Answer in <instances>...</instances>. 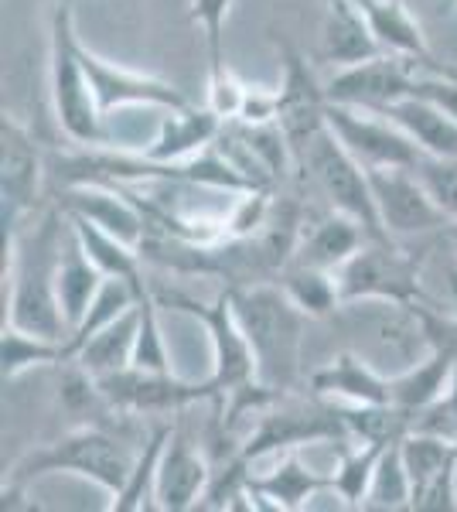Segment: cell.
<instances>
[{"mask_svg":"<svg viewBox=\"0 0 457 512\" xmlns=\"http://www.w3.org/2000/svg\"><path fill=\"white\" fill-rule=\"evenodd\" d=\"M280 287L294 301L297 311L307 318H331L342 308V291H338V277L331 270L304 267V263H287L280 274Z\"/></svg>","mask_w":457,"mask_h":512,"instance_id":"4316f807","label":"cell"},{"mask_svg":"<svg viewBox=\"0 0 457 512\" xmlns=\"http://www.w3.org/2000/svg\"><path fill=\"white\" fill-rule=\"evenodd\" d=\"M137 328H140V304L120 315L113 325H106L103 332H96L86 345L76 352V362L82 373L93 379L123 373V369L134 366V345H137Z\"/></svg>","mask_w":457,"mask_h":512,"instance_id":"d4e9b609","label":"cell"},{"mask_svg":"<svg viewBox=\"0 0 457 512\" xmlns=\"http://www.w3.org/2000/svg\"><path fill=\"white\" fill-rule=\"evenodd\" d=\"M410 502H413V485H410V475H406V465H403L400 441H396L379 454V465L369 478L362 509H376V512L410 509Z\"/></svg>","mask_w":457,"mask_h":512,"instance_id":"f546056e","label":"cell"},{"mask_svg":"<svg viewBox=\"0 0 457 512\" xmlns=\"http://www.w3.org/2000/svg\"><path fill=\"white\" fill-rule=\"evenodd\" d=\"M96 386L110 407L137 410V414L140 410L144 414H171V410H181L188 403L205 400V396H219L209 379L205 383H181V379H171V373H144L134 366L96 379Z\"/></svg>","mask_w":457,"mask_h":512,"instance_id":"8fae6325","label":"cell"},{"mask_svg":"<svg viewBox=\"0 0 457 512\" xmlns=\"http://www.w3.org/2000/svg\"><path fill=\"white\" fill-rule=\"evenodd\" d=\"M355 4L362 7L365 21H369L382 52L417 65H430L427 35H423V28L403 0H355Z\"/></svg>","mask_w":457,"mask_h":512,"instance_id":"cb8c5ba5","label":"cell"},{"mask_svg":"<svg viewBox=\"0 0 457 512\" xmlns=\"http://www.w3.org/2000/svg\"><path fill=\"white\" fill-rule=\"evenodd\" d=\"M321 62L348 69L365 59L382 55L376 35H372L369 21H365L362 7L355 0H324V18H321Z\"/></svg>","mask_w":457,"mask_h":512,"instance_id":"d6986e66","label":"cell"},{"mask_svg":"<svg viewBox=\"0 0 457 512\" xmlns=\"http://www.w3.org/2000/svg\"><path fill=\"white\" fill-rule=\"evenodd\" d=\"M338 434H348L342 410H307V407L273 410V414H263L260 427L249 434L243 461H256L263 454L297 448V444L307 441H324V437H338Z\"/></svg>","mask_w":457,"mask_h":512,"instance_id":"9a60e30c","label":"cell"},{"mask_svg":"<svg viewBox=\"0 0 457 512\" xmlns=\"http://www.w3.org/2000/svg\"><path fill=\"white\" fill-rule=\"evenodd\" d=\"M171 431L168 427H157V431L144 441V451L137 458V468L130 475V482L123 485V492L113 495L110 509H120V512H130V509H144L147 502L144 499H154V475H157V461H161V451L168 444Z\"/></svg>","mask_w":457,"mask_h":512,"instance_id":"1f68e13d","label":"cell"},{"mask_svg":"<svg viewBox=\"0 0 457 512\" xmlns=\"http://www.w3.org/2000/svg\"><path fill=\"white\" fill-rule=\"evenodd\" d=\"M69 222H72V229H76V236L82 239V246H86V253L93 256V263L106 277L130 280L140 294L151 291V287L144 284V277H140V250L127 246L123 239L110 236L106 229H99L96 222H89L82 216H69Z\"/></svg>","mask_w":457,"mask_h":512,"instance_id":"83f0119b","label":"cell"},{"mask_svg":"<svg viewBox=\"0 0 457 512\" xmlns=\"http://www.w3.org/2000/svg\"><path fill=\"white\" fill-rule=\"evenodd\" d=\"M82 52V65L89 72V82H93V93L99 110L113 113L123 110V106H151V110H178V106H188V99L164 79L154 76H140V72L120 69V65H110L106 59H99L96 52H89L86 45Z\"/></svg>","mask_w":457,"mask_h":512,"instance_id":"7c38bea8","label":"cell"},{"mask_svg":"<svg viewBox=\"0 0 457 512\" xmlns=\"http://www.w3.org/2000/svg\"><path fill=\"white\" fill-rule=\"evenodd\" d=\"M82 41L72 24V4L62 0L52 14V52H48V86H52L55 120L65 137L82 147L103 144V110L96 103L93 82L82 65Z\"/></svg>","mask_w":457,"mask_h":512,"instance_id":"277c9868","label":"cell"},{"mask_svg":"<svg viewBox=\"0 0 457 512\" xmlns=\"http://www.w3.org/2000/svg\"><path fill=\"white\" fill-rule=\"evenodd\" d=\"M324 120L335 130V137L348 147L362 168H413L423 151L410 140V134L379 110H362V106L328 103Z\"/></svg>","mask_w":457,"mask_h":512,"instance_id":"ba28073f","label":"cell"},{"mask_svg":"<svg viewBox=\"0 0 457 512\" xmlns=\"http://www.w3.org/2000/svg\"><path fill=\"white\" fill-rule=\"evenodd\" d=\"M321 489H328V478L307 468L297 454H287L270 475L249 478V492L270 499V509H304Z\"/></svg>","mask_w":457,"mask_h":512,"instance_id":"484cf974","label":"cell"},{"mask_svg":"<svg viewBox=\"0 0 457 512\" xmlns=\"http://www.w3.org/2000/svg\"><path fill=\"white\" fill-rule=\"evenodd\" d=\"M413 76H417V62H406V59H396V55L382 52L376 59H365L359 65L338 69L335 76L328 79V86H324V96H328V103L382 110V106L410 96Z\"/></svg>","mask_w":457,"mask_h":512,"instance_id":"30bf717a","label":"cell"},{"mask_svg":"<svg viewBox=\"0 0 457 512\" xmlns=\"http://www.w3.org/2000/svg\"><path fill=\"white\" fill-rule=\"evenodd\" d=\"M369 181L386 236L393 239L427 236L434 229L447 226V216L437 209L434 198H430L417 168H372Z\"/></svg>","mask_w":457,"mask_h":512,"instance_id":"9c48e42d","label":"cell"},{"mask_svg":"<svg viewBox=\"0 0 457 512\" xmlns=\"http://www.w3.org/2000/svg\"><path fill=\"white\" fill-rule=\"evenodd\" d=\"M369 233L345 212L331 209L328 216L314 219L311 226L301 229V239H297V250L290 263H304V267H318V270H331L335 274L345 260H352L355 253L369 243Z\"/></svg>","mask_w":457,"mask_h":512,"instance_id":"44dd1931","label":"cell"},{"mask_svg":"<svg viewBox=\"0 0 457 512\" xmlns=\"http://www.w3.org/2000/svg\"><path fill=\"white\" fill-rule=\"evenodd\" d=\"M379 113H386L393 123H400L427 158H457V120L440 110L437 103L410 93L396 99V103L382 106Z\"/></svg>","mask_w":457,"mask_h":512,"instance_id":"603a6c76","label":"cell"},{"mask_svg":"<svg viewBox=\"0 0 457 512\" xmlns=\"http://www.w3.org/2000/svg\"><path fill=\"white\" fill-rule=\"evenodd\" d=\"M243 99H246V82H239V76L229 69V65L209 72V110L222 123L239 117V110H243Z\"/></svg>","mask_w":457,"mask_h":512,"instance_id":"d590c367","label":"cell"},{"mask_svg":"<svg viewBox=\"0 0 457 512\" xmlns=\"http://www.w3.org/2000/svg\"><path fill=\"white\" fill-rule=\"evenodd\" d=\"M335 277L342 301H420V256L400 250L393 239H369Z\"/></svg>","mask_w":457,"mask_h":512,"instance_id":"52a82bcc","label":"cell"},{"mask_svg":"<svg viewBox=\"0 0 457 512\" xmlns=\"http://www.w3.org/2000/svg\"><path fill=\"white\" fill-rule=\"evenodd\" d=\"M444 239L451 243V250L457 253V222H447V226H444Z\"/></svg>","mask_w":457,"mask_h":512,"instance_id":"74e56055","label":"cell"},{"mask_svg":"<svg viewBox=\"0 0 457 512\" xmlns=\"http://www.w3.org/2000/svg\"><path fill=\"white\" fill-rule=\"evenodd\" d=\"M229 11H232V0H191V21L202 28L205 48H209V72L226 65V55H222V31H226Z\"/></svg>","mask_w":457,"mask_h":512,"instance_id":"e575fe53","label":"cell"},{"mask_svg":"<svg viewBox=\"0 0 457 512\" xmlns=\"http://www.w3.org/2000/svg\"><path fill=\"white\" fill-rule=\"evenodd\" d=\"M0 359H4V379H18L28 373V369L52 366V362H69V342L31 335V332H24V328L4 325Z\"/></svg>","mask_w":457,"mask_h":512,"instance_id":"f1b7e54d","label":"cell"},{"mask_svg":"<svg viewBox=\"0 0 457 512\" xmlns=\"http://www.w3.org/2000/svg\"><path fill=\"white\" fill-rule=\"evenodd\" d=\"M410 93L437 103L440 110L457 120V72H417Z\"/></svg>","mask_w":457,"mask_h":512,"instance_id":"8d00e7d4","label":"cell"},{"mask_svg":"<svg viewBox=\"0 0 457 512\" xmlns=\"http://www.w3.org/2000/svg\"><path fill=\"white\" fill-rule=\"evenodd\" d=\"M222 130V120L205 106V110H195V106H178V110H168V117L161 120V130L151 144L140 151L144 161L154 164H185L191 158H198L202 151H209Z\"/></svg>","mask_w":457,"mask_h":512,"instance_id":"ac0fdd59","label":"cell"},{"mask_svg":"<svg viewBox=\"0 0 457 512\" xmlns=\"http://www.w3.org/2000/svg\"><path fill=\"white\" fill-rule=\"evenodd\" d=\"M413 168L447 222H457V158H427L423 154Z\"/></svg>","mask_w":457,"mask_h":512,"instance_id":"836d02e7","label":"cell"},{"mask_svg":"<svg viewBox=\"0 0 457 512\" xmlns=\"http://www.w3.org/2000/svg\"><path fill=\"white\" fill-rule=\"evenodd\" d=\"M389 444H355V451H345L342 461L335 465V472L328 475V489L352 509H362L365 489H369V478L379 465V454Z\"/></svg>","mask_w":457,"mask_h":512,"instance_id":"4dcf8cb0","label":"cell"},{"mask_svg":"<svg viewBox=\"0 0 457 512\" xmlns=\"http://www.w3.org/2000/svg\"><path fill=\"white\" fill-rule=\"evenodd\" d=\"M297 164L307 171L311 185L318 188V195L331 209L352 216L372 239H393L382 229L369 168H362V164L348 154V147L335 137V130H331L328 123L297 151Z\"/></svg>","mask_w":457,"mask_h":512,"instance_id":"5b68a950","label":"cell"},{"mask_svg":"<svg viewBox=\"0 0 457 512\" xmlns=\"http://www.w3.org/2000/svg\"><path fill=\"white\" fill-rule=\"evenodd\" d=\"M140 328H137V345H134V369L144 373H171V355L164 345L161 321H157V297L154 291L140 294Z\"/></svg>","mask_w":457,"mask_h":512,"instance_id":"d6a6232c","label":"cell"},{"mask_svg":"<svg viewBox=\"0 0 457 512\" xmlns=\"http://www.w3.org/2000/svg\"><path fill=\"white\" fill-rule=\"evenodd\" d=\"M239 325L249 338L256 359V383L284 393L294 376L301 373V345H304V311L273 284H236L232 287Z\"/></svg>","mask_w":457,"mask_h":512,"instance_id":"7a4b0ae2","label":"cell"},{"mask_svg":"<svg viewBox=\"0 0 457 512\" xmlns=\"http://www.w3.org/2000/svg\"><path fill=\"white\" fill-rule=\"evenodd\" d=\"M430 325H434V315H430ZM454 373H457V335H437L434 352H427L417 366H410L406 373L389 379V400L417 417L420 410L434 407L440 396L451 390Z\"/></svg>","mask_w":457,"mask_h":512,"instance_id":"e0dca14e","label":"cell"},{"mask_svg":"<svg viewBox=\"0 0 457 512\" xmlns=\"http://www.w3.org/2000/svg\"><path fill=\"white\" fill-rule=\"evenodd\" d=\"M209 461L181 431H171L168 444L157 461L154 475V506L164 512H185L195 509L209 489Z\"/></svg>","mask_w":457,"mask_h":512,"instance_id":"5bb4252c","label":"cell"},{"mask_svg":"<svg viewBox=\"0 0 457 512\" xmlns=\"http://www.w3.org/2000/svg\"><path fill=\"white\" fill-rule=\"evenodd\" d=\"M311 386L318 396L338 400L345 407H365V403H393L389 400V376L362 359L359 352H338L328 366L314 369Z\"/></svg>","mask_w":457,"mask_h":512,"instance_id":"ffe728a7","label":"cell"},{"mask_svg":"<svg viewBox=\"0 0 457 512\" xmlns=\"http://www.w3.org/2000/svg\"><path fill=\"white\" fill-rule=\"evenodd\" d=\"M338 318L352 338L348 349L359 352L369 366H376L389 379L417 366L437 345L430 311L413 301H382V297L342 301Z\"/></svg>","mask_w":457,"mask_h":512,"instance_id":"6da1fadb","label":"cell"},{"mask_svg":"<svg viewBox=\"0 0 457 512\" xmlns=\"http://www.w3.org/2000/svg\"><path fill=\"white\" fill-rule=\"evenodd\" d=\"M41 151L28 130L4 113L0 123V198H4V219H24L38 205L41 195Z\"/></svg>","mask_w":457,"mask_h":512,"instance_id":"4fadbf2b","label":"cell"},{"mask_svg":"<svg viewBox=\"0 0 457 512\" xmlns=\"http://www.w3.org/2000/svg\"><path fill=\"white\" fill-rule=\"evenodd\" d=\"M154 297L161 308L185 311V315H191L205 325L209 342H212L209 383L215 386V393L229 396L249 383H256V359H253V349H249V338L243 332V325H239L236 304H232V287L222 291L212 304H202L185 294H154Z\"/></svg>","mask_w":457,"mask_h":512,"instance_id":"8992f818","label":"cell"},{"mask_svg":"<svg viewBox=\"0 0 457 512\" xmlns=\"http://www.w3.org/2000/svg\"><path fill=\"white\" fill-rule=\"evenodd\" d=\"M65 216H82L89 222H96L99 229H106L110 236L123 239L127 246L140 250L147 239V216L144 209L127 198L116 188L103 185V181H82L72 185L65 195Z\"/></svg>","mask_w":457,"mask_h":512,"instance_id":"2e32d148","label":"cell"},{"mask_svg":"<svg viewBox=\"0 0 457 512\" xmlns=\"http://www.w3.org/2000/svg\"><path fill=\"white\" fill-rule=\"evenodd\" d=\"M137 458L140 454H134L130 444L116 441L113 434L99 431V427H79V431L58 437V441L45 444V448H35V451L24 454L18 465L11 468L7 485L24 489L31 478L69 472V475L89 478V482H96L99 489L116 495V492H123V485H127L130 475H134Z\"/></svg>","mask_w":457,"mask_h":512,"instance_id":"3957f363","label":"cell"},{"mask_svg":"<svg viewBox=\"0 0 457 512\" xmlns=\"http://www.w3.org/2000/svg\"><path fill=\"white\" fill-rule=\"evenodd\" d=\"M106 274L93 263V256L86 253L76 229L69 226V233L62 239V253H58L55 267V294L62 304V315L69 321V335L79 328V321L86 318V311L93 308L99 287H103Z\"/></svg>","mask_w":457,"mask_h":512,"instance_id":"7402d4cb","label":"cell"}]
</instances>
